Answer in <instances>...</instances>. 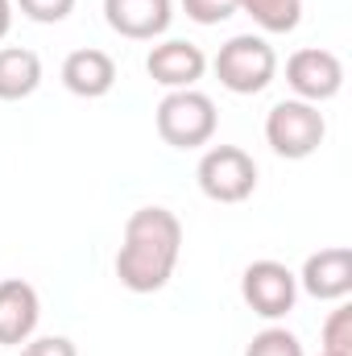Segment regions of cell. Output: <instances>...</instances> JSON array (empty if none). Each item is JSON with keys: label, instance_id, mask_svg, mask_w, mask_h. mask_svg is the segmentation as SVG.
<instances>
[{"label": "cell", "instance_id": "cell-1", "mask_svg": "<svg viewBox=\"0 0 352 356\" xmlns=\"http://www.w3.org/2000/svg\"><path fill=\"white\" fill-rule=\"evenodd\" d=\"M182 253V220L170 207H137L125 220V236L116 249V277L133 294H158L175 277Z\"/></svg>", "mask_w": 352, "mask_h": 356}, {"label": "cell", "instance_id": "cell-2", "mask_svg": "<svg viewBox=\"0 0 352 356\" xmlns=\"http://www.w3.org/2000/svg\"><path fill=\"white\" fill-rule=\"evenodd\" d=\"M154 124H158V137L170 149H199L216 137L220 112H216L211 95H203L199 88H182L162 95V104L154 112Z\"/></svg>", "mask_w": 352, "mask_h": 356}, {"label": "cell", "instance_id": "cell-3", "mask_svg": "<svg viewBox=\"0 0 352 356\" xmlns=\"http://www.w3.org/2000/svg\"><path fill=\"white\" fill-rule=\"evenodd\" d=\"M216 79L220 88L232 91V95H257L273 83L278 75V54L273 46L265 42L262 33H237L220 46L216 54Z\"/></svg>", "mask_w": 352, "mask_h": 356}, {"label": "cell", "instance_id": "cell-4", "mask_svg": "<svg viewBox=\"0 0 352 356\" xmlns=\"http://www.w3.org/2000/svg\"><path fill=\"white\" fill-rule=\"evenodd\" d=\"M328 137V120L319 112V104L307 99H278L265 112V141L278 158L286 162H303L311 158Z\"/></svg>", "mask_w": 352, "mask_h": 356}, {"label": "cell", "instance_id": "cell-5", "mask_svg": "<svg viewBox=\"0 0 352 356\" xmlns=\"http://www.w3.org/2000/svg\"><path fill=\"white\" fill-rule=\"evenodd\" d=\"M195 178L211 203H245L257 191V162L241 145H211L199 158Z\"/></svg>", "mask_w": 352, "mask_h": 356}, {"label": "cell", "instance_id": "cell-6", "mask_svg": "<svg viewBox=\"0 0 352 356\" xmlns=\"http://www.w3.org/2000/svg\"><path fill=\"white\" fill-rule=\"evenodd\" d=\"M241 298L253 315L262 319H282L294 311L298 302V277L294 269L273 261V257H262V261H249L245 273H241Z\"/></svg>", "mask_w": 352, "mask_h": 356}, {"label": "cell", "instance_id": "cell-7", "mask_svg": "<svg viewBox=\"0 0 352 356\" xmlns=\"http://www.w3.org/2000/svg\"><path fill=\"white\" fill-rule=\"evenodd\" d=\"M286 83L294 91V99L328 104L344 88V63H340V54H332L323 46H303L286 58Z\"/></svg>", "mask_w": 352, "mask_h": 356}, {"label": "cell", "instance_id": "cell-8", "mask_svg": "<svg viewBox=\"0 0 352 356\" xmlns=\"http://www.w3.org/2000/svg\"><path fill=\"white\" fill-rule=\"evenodd\" d=\"M207 71V54L195 46V42H182V38H166L150 50L145 58V75L166 91H182L195 88Z\"/></svg>", "mask_w": 352, "mask_h": 356}, {"label": "cell", "instance_id": "cell-9", "mask_svg": "<svg viewBox=\"0 0 352 356\" xmlns=\"http://www.w3.org/2000/svg\"><path fill=\"white\" fill-rule=\"evenodd\" d=\"M294 277H298V290H307L311 298L344 302L352 294V249H344V245L319 249V253H311L303 261V269Z\"/></svg>", "mask_w": 352, "mask_h": 356}, {"label": "cell", "instance_id": "cell-10", "mask_svg": "<svg viewBox=\"0 0 352 356\" xmlns=\"http://www.w3.org/2000/svg\"><path fill=\"white\" fill-rule=\"evenodd\" d=\"M104 21L129 42H154L175 21V0H104Z\"/></svg>", "mask_w": 352, "mask_h": 356}, {"label": "cell", "instance_id": "cell-11", "mask_svg": "<svg viewBox=\"0 0 352 356\" xmlns=\"http://www.w3.org/2000/svg\"><path fill=\"white\" fill-rule=\"evenodd\" d=\"M42 323V298L29 282L21 277H4L0 282V344H25L33 340Z\"/></svg>", "mask_w": 352, "mask_h": 356}, {"label": "cell", "instance_id": "cell-12", "mask_svg": "<svg viewBox=\"0 0 352 356\" xmlns=\"http://www.w3.org/2000/svg\"><path fill=\"white\" fill-rule=\"evenodd\" d=\"M63 88L79 99H104L108 91L116 88V63L108 50H95V46H83V50H71L63 58Z\"/></svg>", "mask_w": 352, "mask_h": 356}, {"label": "cell", "instance_id": "cell-13", "mask_svg": "<svg viewBox=\"0 0 352 356\" xmlns=\"http://www.w3.org/2000/svg\"><path fill=\"white\" fill-rule=\"evenodd\" d=\"M42 88V58L25 46H0V99L17 104Z\"/></svg>", "mask_w": 352, "mask_h": 356}, {"label": "cell", "instance_id": "cell-14", "mask_svg": "<svg viewBox=\"0 0 352 356\" xmlns=\"http://www.w3.org/2000/svg\"><path fill=\"white\" fill-rule=\"evenodd\" d=\"M237 13H249L262 33H294L303 21V0H237Z\"/></svg>", "mask_w": 352, "mask_h": 356}, {"label": "cell", "instance_id": "cell-15", "mask_svg": "<svg viewBox=\"0 0 352 356\" xmlns=\"http://www.w3.org/2000/svg\"><path fill=\"white\" fill-rule=\"evenodd\" d=\"M245 356H303V340L286 327H265L249 340Z\"/></svg>", "mask_w": 352, "mask_h": 356}, {"label": "cell", "instance_id": "cell-16", "mask_svg": "<svg viewBox=\"0 0 352 356\" xmlns=\"http://www.w3.org/2000/svg\"><path fill=\"white\" fill-rule=\"evenodd\" d=\"M323 353L352 356V307H336L323 319Z\"/></svg>", "mask_w": 352, "mask_h": 356}, {"label": "cell", "instance_id": "cell-17", "mask_svg": "<svg viewBox=\"0 0 352 356\" xmlns=\"http://www.w3.org/2000/svg\"><path fill=\"white\" fill-rule=\"evenodd\" d=\"M13 4L38 25H58V21H67L75 13V0H13Z\"/></svg>", "mask_w": 352, "mask_h": 356}, {"label": "cell", "instance_id": "cell-18", "mask_svg": "<svg viewBox=\"0 0 352 356\" xmlns=\"http://www.w3.org/2000/svg\"><path fill=\"white\" fill-rule=\"evenodd\" d=\"M178 4L195 25H220L237 13V0H178Z\"/></svg>", "mask_w": 352, "mask_h": 356}, {"label": "cell", "instance_id": "cell-19", "mask_svg": "<svg viewBox=\"0 0 352 356\" xmlns=\"http://www.w3.org/2000/svg\"><path fill=\"white\" fill-rule=\"evenodd\" d=\"M21 356H79V348L67 336H33L21 344Z\"/></svg>", "mask_w": 352, "mask_h": 356}, {"label": "cell", "instance_id": "cell-20", "mask_svg": "<svg viewBox=\"0 0 352 356\" xmlns=\"http://www.w3.org/2000/svg\"><path fill=\"white\" fill-rule=\"evenodd\" d=\"M8 29H13V0H0V42L8 38Z\"/></svg>", "mask_w": 352, "mask_h": 356}, {"label": "cell", "instance_id": "cell-21", "mask_svg": "<svg viewBox=\"0 0 352 356\" xmlns=\"http://www.w3.org/2000/svg\"><path fill=\"white\" fill-rule=\"evenodd\" d=\"M319 356H332V353H323V348H319Z\"/></svg>", "mask_w": 352, "mask_h": 356}]
</instances>
